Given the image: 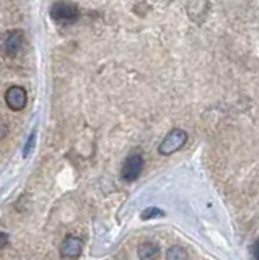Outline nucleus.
<instances>
[{"label":"nucleus","instance_id":"10","mask_svg":"<svg viewBox=\"0 0 259 260\" xmlns=\"http://www.w3.org/2000/svg\"><path fill=\"white\" fill-rule=\"evenodd\" d=\"M35 143H36V132L33 130V132L30 134L28 137V140L25 143V146H23V158H28L31 153H33L35 150Z\"/></svg>","mask_w":259,"mask_h":260},{"label":"nucleus","instance_id":"9","mask_svg":"<svg viewBox=\"0 0 259 260\" xmlns=\"http://www.w3.org/2000/svg\"><path fill=\"white\" fill-rule=\"evenodd\" d=\"M165 216V211L157 207H149L142 211V219H152V218H161Z\"/></svg>","mask_w":259,"mask_h":260},{"label":"nucleus","instance_id":"6","mask_svg":"<svg viewBox=\"0 0 259 260\" xmlns=\"http://www.w3.org/2000/svg\"><path fill=\"white\" fill-rule=\"evenodd\" d=\"M23 46V32L20 29H12L4 39V52L9 57H15Z\"/></svg>","mask_w":259,"mask_h":260},{"label":"nucleus","instance_id":"12","mask_svg":"<svg viewBox=\"0 0 259 260\" xmlns=\"http://www.w3.org/2000/svg\"><path fill=\"white\" fill-rule=\"evenodd\" d=\"M7 134H9V125H7L4 120H0V142L7 137Z\"/></svg>","mask_w":259,"mask_h":260},{"label":"nucleus","instance_id":"1","mask_svg":"<svg viewBox=\"0 0 259 260\" xmlns=\"http://www.w3.org/2000/svg\"><path fill=\"white\" fill-rule=\"evenodd\" d=\"M188 142V134L183 128H173L171 132H168V135L161 140L158 146V153L161 156H169L176 151H180L183 146Z\"/></svg>","mask_w":259,"mask_h":260},{"label":"nucleus","instance_id":"7","mask_svg":"<svg viewBox=\"0 0 259 260\" xmlns=\"http://www.w3.org/2000/svg\"><path fill=\"white\" fill-rule=\"evenodd\" d=\"M137 254H139L140 260H158L160 257V246L157 242H142L139 249H137Z\"/></svg>","mask_w":259,"mask_h":260},{"label":"nucleus","instance_id":"3","mask_svg":"<svg viewBox=\"0 0 259 260\" xmlns=\"http://www.w3.org/2000/svg\"><path fill=\"white\" fill-rule=\"evenodd\" d=\"M143 166H145V161H143L142 154L140 153H132V154H129V156L126 158L123 169H121V176H123L124 181L134 182L135 179L142 174Z\"/></svg>","mask_w":259,"mask_h":260},{"label":"nucleus","instance_id":"4","mask_svg":"<svg viewBox=\"0 0 259 260\" xmlns=\"http://www.w3.org/2000/svg\"><path fill=\"white\" fill-rule=\"evenodd\" d=\"M5 103L12 111H23L28 103V94L26 89L18 85H13L7 89L5 93Z\"/></svg>","mask_w":259,"mask_h":260},{"label":"nucleus","instance_id":"5","mask_svg":"<svg viewBox=\"0 0 259 260\" xmlns=\"http://www.w3.org/2000/svg\"><path fill=\"white\" fill-rule=\"evenodd\" d=\"M83 252V241L78 236L69 234L64 238L61 244V257L62 258H78Z\"/></svg>","mask_w":259,"mask_h":260},{"label":"nucleus","instance_id":"2","mask_svg":"<svg viewBox=\"0 0 259 260\" xmlns=\"http://www.w3.org/2000/svg\"><path fill=\"white\" fill-rule=\"evenodd\" d=\"M80 16L78 7L70 4V2H55L51 7V18L57 23L62 24H69V23H75Z\"/></svg>","mask_w":259,"mask_h":260},{"label":"nucleus","instance_id":"13","mask_svg":"<svg viewBox=\"0 0 259 260\" xmlns=\"http://www.w3.org/2000/svg\"><path fill=\"white\" fill-rule=\"evenodd\" d=\"M253 255H254V260H259V241H256L253 246Z\"/></svg>","mask_w":259,"mask_h":260},{"label":"nucleus","instance_id":"11","mask_svg":"<svg viewBox=\"0 0 259 260\" xmlns=\"http://www.w3.org/2000/svg\"><path fill=\"white\" fill-rule=\"evenodd\" d=\"M9 242H10L9 234L4 233V231H0V249H5L7 246H9Z\"/></svg>","mask_w":259,"mask_h":260},{"label":"nucleus","instance_id":"8","mask_svg":"<svg viewBox=\"0 0 259 260\" xmlns=\"http://www.w3.org/2000/svg\"><path fill=\"white\" fill-rule=\"evenodd\" d=\"M166 260H188V252L181 246H173L166 252Z\"/></svg>","mask_w":259,"mask_h":260}]
</instances>
